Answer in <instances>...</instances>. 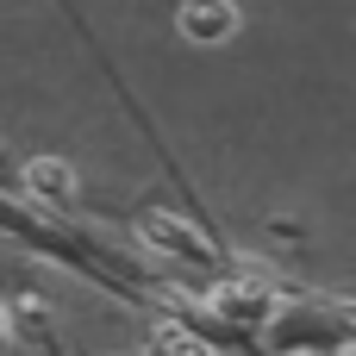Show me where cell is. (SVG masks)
Masks as SVG:
<instances>
[{
  "instance_id": "obj_1",
  "label": "cell",
  "mask_w": 356,
  "mask_h": 356,
  "mask_svg": "<svg viewBox=\"0 0 356 356\" xmlns=\"http://www.w3.org/2000/svg\"><path fill=\"white\" fill-rule=\"evenodd\" d=\"M181 31H188L194 44H219V38L238 31V6H232V0H188V6H181Z\"/></svg>"
},
{
  "instance_id": "obj_2",
  "label": "cell",
  "mask_w": 356,
  "mask_h": 356,
  "mask_svg": "<svg viewBox=\"0 0 356 356\" xmlns=\"http://www.w3.org/2000/svg\"><path fill=\"white\" fill-rule=\"evenodd\" d=\"M144 238H150L156 250H169V257H207V238H200L194 225L169 219V213H144Z\"/></svg>"
},
{
  "instance_id": "obj_3",
  "label": "cell",
  "mask_w": 356,
  "mask_h": 356,
  "mask_svg": "<svg viewBox=\"0 0 356 356\" xmlns=\"http://www.w3.org/2000/svg\"><path fill=\"white\" fill-rule=\"evenodd\" d=\"M25 188L31 194H50V200H69L75 194V169L63 156H38V163H25Z\"/></svg>"
},
{
  "instance_id": "obj_4",
  "label": "cell",
  "mask_w": 356,
  "mask_h": 356,
  "mask_svg": "<svg viewBox=\"0 0 356 356\" xmlns=\"http://www.w3.org/2000/svg\"><path fill=\"white\" fill-rule=\"evenodd\" d=\"M156 356H207V344L188 338V332H163V338H156Z\"/></svg>"
}]
</instances>
